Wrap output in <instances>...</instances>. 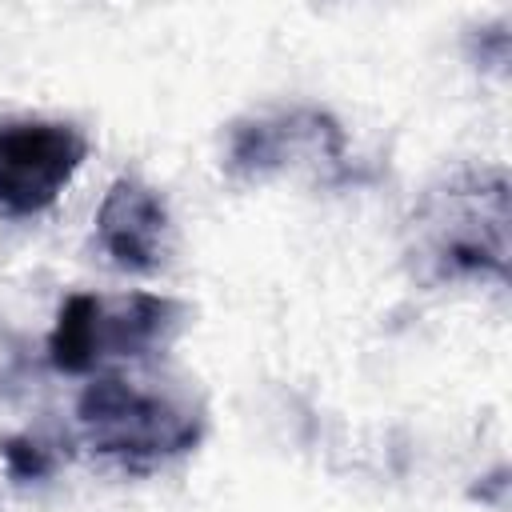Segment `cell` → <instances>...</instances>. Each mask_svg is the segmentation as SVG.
Segmentation results:
<instances>
[{
  "label": "cell",
  "mask_w": 512,
  "mask_h": 512,
  "mask_svg": "<svg viewBox=\"0 0 512 512\" xmlns=\"http://www.w3.org/2000/svg\"><path fill=\"white\" fill-rule=\"evenodd\" d=\"M416 252L440 280L504 276L508 268V180L468 172L432 192L416 212Z\"/></svg>",
  "instance_id": "cell-1"
},
{
  "label": "cell",
  "mask_w": 512,
  "mask_h": 512,
  "mask_svg": "<svg viewBox=\"0 0 512 512\" xmlns=\"http://www.w3.org/2000/svg\"><path fill=\"white\" fill-rule=\"evenodd\" d=\"M76 424L92 452L112 456L128 468L180 456L200 444L204 416L188 404L136 388L120 376H96L76 400Z\"/></svg>",
  "instance_id": "cell-2"
},
{
  "label": "cell",
  "mask_w": 512,
  "mask_h": 512,
  "mask_svg": "<svg viewBox=\"0 0 512 512\" xmlns=\"http://www.w3.org/2000/svg\"><path fill=\"white\" fill-rule=\"evenodd\" d=\"M184 308L156 292H132L104 300L92 292H72L48 336V360L60 372H92L112 356H144L156 344H168L180 328Z\"/></svg>",
  "instance_id": "cell-3"
},
{
  "label": "cell",
  "mask_w": 512,
  "mask_h": 512,
  "mask_svg": "<svg viewBox=\"0 0 512 512\" xmlns=\"http://www.w3.org/2000/svg\"><path fill=\"white\" fill-rule=\"evenodd\" d=\"M280 168H312L328 180L344 176V132L320 108L264 112L232 124L228 132V172L260 180Z\"/></svg>",
  "instance_id": "cell-4"
},
{
  "label": "cell",
  "mask_w": 512,
  "mask_h": 512,
  "mask_svg": "<svg viewBox=\"0 0 512 512\" xmlns=\"http://www.w3.org/2000/svg\"><path fill=\"white\" fill-rule=\"evenodd\" d=\"M84 136L56 120L0 124V208L12 216L44 212L84 164Z\"/></svg>",
  "instance_id": "cell-5"
},
{
  "label": "cell",
  "mask_w": 512,
  "mask_h": 512,
  "mask_svg": "<svg viewBox=\"0 0 512 512\" xmlns=\"http://www.w3.org/2000/svg\"><path fill=\"white\" fill-rule=\"evenodd\" d=\"M96 236L116 268L128 272L160 268L168 252V208L160 192L136 176L112 180L96 212Z\"/></svg>",
  "instance_id": "cell-6"
},
{
  "label": "cell",
  "mask_w": 512,
  "mask_h": 512,
  "mask_svg": "<svg viewBox=\"0 0 512 512\" xmlns=\"http://www.w3.org/2000/svg\"><path fill=\"white\" fill-rule=\"evenodd\" d=\"M4 464H8L12 480H40L52 468L48 448H40L32 436H8L4 440Z\"/></svg>",
  "instance_id": "cell-7"
}]
</instances>
